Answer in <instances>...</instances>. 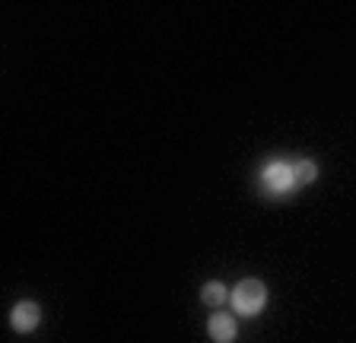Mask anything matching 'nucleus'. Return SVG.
I'll list each match as a JSON object with an SVG mask.
<instances>
[{
	"label": "nucleus",
	"mask_w": 356,
	"mask_h": 343,
	"mask_svg": "<svg viewBox=\"0 0 356 343\" xmlns=\"http://www.w3.org/2000/svg\"><path fill=\"white\" fill-rule=\"evenodd\" d=\"M207 331H210V337H213V343H232V340H236V318L220 312V315H213V318H210Z\"/></svg>",
	"instance_id": "nucleus-4"
},
{
	"label": "nucleus",
	"mask_w": 356,
	"mask_h": 343,
	"mask_svg": "<svg viewBox=\"0 0 356 343\" xmlns=\"http://www.w3.org/2000/svg\"><path fill=\"white\" fill-rule=\"evenodd\" d=\"M267 302V290L261 280H242V283L232 290V308L238 315H258Z\"/></svg>",
	"instance_id": "nucleus-1"
},
{
	"label": "nucleus",
	"mask_w": 356,
	"mask_h": 343,
	"mask_svg": "<svg viewBox=\"0 0 356 343\" xmlns=\"http://www.w3.org/2000/svg\"><path fill=\"white\" fill-rule=\"evenodd\" d=\"M38 321H42V308H38L35 302H19V306L10 312V324H13V331H19V334L35 331Z\"/></svg>",
	"instance_id": "nucleus-3"
},
{
	"label": "nucleus",
	"mask_w": 356,
	"mask_h": 343,
	"mask_svg": "<svg viewBox=\"0 0 356 343\" xmlns=\"http://www.w3.org/2000/svg\"><path fill=\"white\" fill-rule=\"evenodd\" d=\"M261 185L270 191V194H286L296 187V175H293V165L289 162H267L261 172Z\"/></svg>",
	"instance_id": "nucleus-2"
},
{
	"label": "nucleus",
	"mask_w": 356,
	"mask_h": 343,
	"mask_svg": "<svg viewBox=\"0 0 356 343\" xmlns=\"http://www.w3.org/2000/svg\"><path fill=\"white\" fill-rule=\"evenodd\" d=\"M293 175H296V187L299 185H312L315 175H318V165L312 162V159H299V162H293Z\"/></svg>",
	"instance_id": "nucleus-5"
},
{
	"label": "nucleus",
	"mask_w": 356,
	"mask_h": 343,
	"mask_svg": "<svg viewBox=\"0 0 356 343\" xmlns=\"http://www.w3.org/2000/svg\"><path fill=\"white\" fill-rule=\"evenodd\" d=\"M200 299L210 302V306H222V302H226V286L222 283H207L204 286V292H200Z\"/></svg>",
	"instance_id": "nucleus-6"
}]
</instances>
